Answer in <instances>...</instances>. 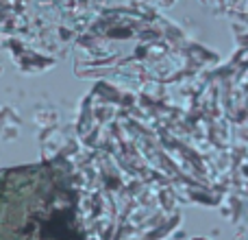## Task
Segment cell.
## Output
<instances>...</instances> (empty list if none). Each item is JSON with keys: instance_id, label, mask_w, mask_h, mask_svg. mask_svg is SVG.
<instances>
[{"instance_id": "1", "label": "cell", "mask_w": 248, "mask_h": 240, "mask_svg": "<svg viewBox=\"0 0 248 240\" xmlns=\"http://www.w3.org/2000/svg\"><path fill=\"white\" fill-rule=\"evenodd\" d=\"M0 240H85L68 177L50 166L0 177Z\"/></svg>"}]
</instances>
